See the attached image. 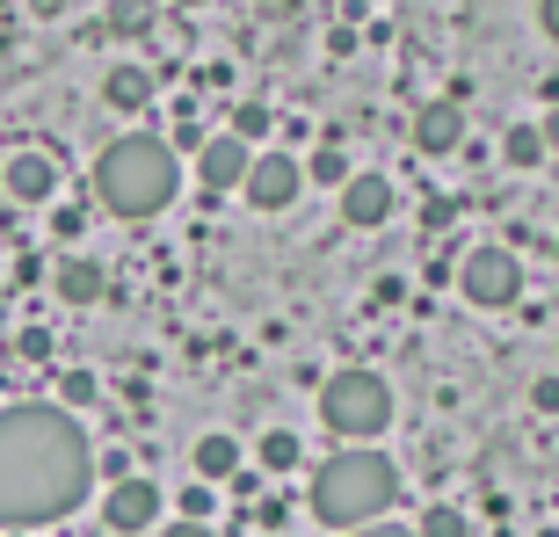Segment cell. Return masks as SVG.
Returning a JSON list of instances; mask_svg holds the SVG:
<instances>
[{
	"label": "cell",
	"mask_w": 559,
	"mask_h": 537,
	"mask_svg": "<svg viewBox=\"0 0 559 537\" xmlns=\"http://www.w3.org/2000/svg\"><path fill=\"white\" fill-rule=\"evenodd\" d=\"M95 457L59 399L0 407V530H37L87 501Z\"/></svg>",
	"instance_id": "6da1fadb"
},
{
	"label": "cell",
	"mask_w": 559,
	"mask_h": 537,
	"mask_svg": "<svg viewBox=\"0 0 559 537\" xmlns=\"http://www.w3.org/2000/svg\"><path fill=\"white\" fill-rule=\"evenodd\" d=\"M175 189H182V160L153 131H131V139L95 153V204L109 218H153V211L175 204Z\"/></svg>",
	"instance_id": "7a4b0ae2"
},
{
	"label": "cell",
	"mask_w": 559,
	"mask_h": 537,
	"mask_svg": "<svg viewBox=\"0 0 559 537\" xmlns=\"http://www.w3.org/2000/svg\"><path fill=\"white\" fill-rule=\"evenodd\" d=\"M400 501V465L378 457L371 443L364 451H334L328 465H312V516L328 530H371L385 523V509Z\"/></svg>",
	"instance_id": "3957f363"
},
{
	"label": "cell",
	"mask_w": 559,
	"mask_h": 537,
	"mask_svg": "<svg viewBox=\"0 0 559 537\" xmlns=\"http://www.w3.org/2000/svg\"><path fill=\"white\" fill-rule=\"evenodd\" d=\"M320 421H328V435L342 451H364L371 435L393 429V385L378 371H334L320 385Z\"/></svg>",
	"instance_id": "277c9868"
},
{
	"label": "cell",
	"mask_w": 559,
	"mask_h": 537,
	"mask_svg": "<svg viewBox=\"0 0 559 537\" xmlns=\"http://www.w3.org/2000/svg\"><path fill=\"white\" fill-rule=\"evenodd\" d=\"M457 290H465V306H516L523 290V262L509 248H473L465 254V268H457Z\"/></svg>",
	"instance_id": "5b68a950"
},
{
	"label": "cell",
	"mask_w": 559,
	"mask_h": 537,
	"mask_svg": "<svg viewBox=\"0 0 559 537\" xmlns=\"http://www.w3.org/2000/svg\"><path fill=\"white\" fill-rule=\"evenodd\" d=\"M254 211H290L298 196H306V167L290 160L284 145L276 153H254V167H248V189H240Z\"/></svg>",
	"instance_id": "8992f818"
},
{
	"label": "cell",
	"mask_w": 559,
	"mask_h": 537,
	"mask_svg": "<svg viewBox=\"0 0 559 537\" xmlns=\"http://www.w3.org/2000/svg\"><path fill=\"white\" fill-rule=\"evenodd\" d=\"M103 523L117 537H139L160 523V479H145V473H124V479H109V501H103Z\"/></svg>",
	"instance_id": "52a82bcc"
},
{
	"label": "cell",
	"mask_w": 559,
	"mask_h": 537,
	"mask_svg": "<svg viewBox=\"0 0 559 537\" xmlns=\"http://www.w3.org/2000/svg\"><path fill=\"white\" fill-rule=\"evenodd\" d=\"M248 167L254 145H240L233 131H211L204 153H197V182H204V196H226V189H248Z\"/></svg>",
	"instance_id": "ba28073f"
},
{
	"label": "cell",
	"mask_w": 559,
	"mask_h": 537,
	"mask_svg": "<svg viewBox=\"0 0 559 537\" xmlns=\"http://www.w3.org/2000/svg\"><path fill=\"white\" fill-rule=\"evenodd\" d=\"M393 211H400V189L385 182V175H349V182H342V226L378 232Z\"/></svg>",
	"instance_id": "9c48e42d"
},
{
	"label": "cell",
	"mask_w": 559,
	"mask_h": 537,
	"mask_svg": "<svg viewBox=\"0 0 559 537\" xmlns=\"http://www.w3.org/2000/svg\"><path fill=\"white\" fill-rule=\"evenodd\" d=\"M0 189H8L15 204H51V196H59V160H51V153H15V160L0 167Z\"/></svg>",
	"instance_id": "30bf717a"
},
{
	"label": "cell",
	"mask_w": 559,
	"mask_h": 537,
	"mask_svg": "<svg viewBox=\"0 0 559 537\" xmlns=\"http://www.w3.org/2000/svg\"><path fill=\"white\" fill-rule=\"evenodd\" d=\"M415 145L429 153V160H443V153H457L465 145V109L443 95V103H429V109H415Z\"/></svg>",
	"instance_id": "8fae6325"
},
{
	"label": "cell",
	"mask_w": 559,
	"mask_h": 537,
	"mask_svg": "<svg viewBox=\"0 0 559 537\" xmlns=\"http://www.w3.org/2000/svg\"><path fill=\"white\" fill-rule=\"evenodd\" d=\"M153 73L145 65H109L103 73V109H117V117H139V109H153Z\"/></svg>",
	"instance_id": "7c38bea8"
},
{
	"label": "cell",
	"mask_w": 559,
	"mask_h": 537,
	"mask_svg": "<svg viewBox=\"0 0 559 537\" xmlns=\"http://www.w3.org/2000/svg\"><path fill=\"white\" fill-rule=\"evenodd\" d=\"M51 290H59L66 306H95L109 290V276H103V262H87V254H66L59 268H51Z\"/></svg>",
	"instance_id": "4fadbf2b"
},
{
	"label": "cell",
	"mask_w": 559,
	"mask_h": 537,
	"mask_svg": "<svg viewBox=\"0 0 559 537\" xmlns=\"http://www.w3.org/2000/svg\"><path fill=\"white\" fill-rule=\"evenodd\" d=\"M189 465H197V479H204V487H226V479H240V443H233L226 429H211V435H197Z\"/></svg>",
	"instance_id": "5bb4252c"
},
{
	"label": "cell",
	"mask_w": 559,
	"mask_h": 537,
	"mask_svg": "<svg viewBox=\"0 0 559 537\" xmlns=\"http://www.w3.org/2000/svg\"><path fill=\"white\" fill-rule=\"evenodd\" d=\"M298 167H306V182H312V189H334V196H342V182L356 175V167H349V153H342V131H320L312 160H298Z\"/></svg>",
	"instance_id": "9a60e30c"
},
{
	"label": "cell",
	"mask_w": 559,
	"mask_h": 537,
	"mask_svg": "<svg viewBox=\"0 0 559 537\" xmlns=\"http://www.w3.org/2000/svg\"><path fill=\"white\" fill-rule=\"evenodd\" d=\"M298 457H306V451H298V435H290V429H262V443H254V465H262L270 479L298 473Z\"/></svg>",
	"instance_id": "2e32d148"
},
{
	"label": "cell",
	"mask_w": 559,
	"mask_h": 537,
	"mask_svg": "<svg viewBox=\"0 0 559 537\" xmlns=\"http://www.w3.org/2000/svg\"><path fill=\"white\" fill-rule=\"evenodd\" d=\"M501 160H509V167H538L545 160L538 124H509V131H501Z\"/></svg>",
	"instance_id": "e0dca14e"
},
{
	"label": "cell",
	"mask_w": 559,
	"mask_h": 537,
	"mask_svg": "<svg viewBox=\"0 0 559 537\" xmlns=\"http://www.w3.org/2000/svg\"><path fill=\"white\" fill-rule=\"evenodd\" d=\"M153 29V0H109V37H145Z\"/></svg>",
	"instance_id": "ac0fdd59"
},
{
	"label": "cell",
	"mask_w": 559,
	"mask_h": 537,
	"mask_svg": "<svg viewBox=\"0 0 559 537\" xmlns=\"http://www.w3.org/2000/svg\"><path fill=\"white\" fill-rule=\"evenodd\" d=\"M226 131H233L240 145H254L262 131H276V109H270V103H240V109L226 117Z\"/></svg>",
	"instance_id": "d6986e66"
},
{
	"label": "cell",
	"mask_w": 559,
	"mask_h": 537,
	"mask_svg": "<svg viewBox=\"0 0 559 537\" xmlns=\"http://www.w3.org/2000/svg\"><path fill=\"white\" fill-rule=\"evenodd\" d=\"M415 537H473V530H465V516H457L451 501H436V509H421Z\"/></svg>",
	"instance_id": "ffe728a7"
},
{
	"label": "cell",
	"mask_w": 559,
	"mask_h": 537,
	"mask_svg": "<svg viewBox=\"0 0 559 537\" xmlns=\"http://www.w3.org/2000/svg\"><path fill=\"white\" fill-rule=\"evenodd\" d=\"M87 399H95V371H66L59 378V407L73 414V407H87Z\"/></svg>",
	"instance_id": "44dd1931"
},
{
	"label": "cell",
	"mask_w": 559,
	"mask_h": 537,
	"mask_svg": "<svg viewBox=\"0 0 559 537\" xmlns=\"http://www.w3.org/2000/svg\"><path fill=\"white\" fill-rule=\"evenodd\" d=\"M211 501H218V487H204V479H197V487H182V523H204Z\"/></svg>",
	"instance_id": "7402d4cb"
},
{
	"label": "cell",
	"mask_w": 559,
	"mask_h": 537,
	"mask_svg": "<svg viewBox=\"0 0 559 537\" xmlns=\"http://www.w3.org/2000/svg\"><path fill=\"white\" fill-rule=\"evenodd\" d=\"M531 407H538V414H559V378H552V371L531 385Z\"/></svg>",
	"instance_id": "603a6c76"
},
{
	"label": "cell",
	"mask_w": 559,
	"mask_h": 537,
	"mask_svg": "<svg viewBox=\"0 0 559 537\" xmlns=\"http://www.w3.org/2000/svg\"><path fill=\"white\" fill-rule=\"evenodd\" d=\"M538 29H545V37L559 44V0H538Z\"/></svg>",
	"instance_id": "cb8c5ba5"
},
{
	"label": "cell",
	"mask_w": 559,
	"mask_h": 537,
	"mask_svg": "<svg viewBox=\"0 0 559 537\" xmlns=\"http://www.w3.org/2000/svg\"><path fill=\"white\" fill-rule=\"evenodd\" d=\"M349 537H415V523H371V530H349Z\"/></svg>",
	"instance_id": "d4e9b609"
},
{
	"label": "cell",
	"mask_w": 559,
	"mask_h": 537,
	"mask_svg": "<svg viewBox=\"0 0 559 537\" xmlns=\"http://www.w3.org/2000/svg\"><path fill=\"white\" fill-rule=\"evenodd\" d=\"M538 139H545V153H559V109H545V124H538Z\"/></svg>",
	"instance_id": "484cf974"
},
{
	"label": "cell",
	"mask_w": 559,
	"mask_h": 537,
	"mask_svg": "<svg viewBox=\"0 0 559 537\" xmlns=\"http://www.w3.org/2000/svg\"><path fill=\"white\" fill-rule=\"evenodd\" d=\"M167 537H218L211 523H167Z\"/></svg>",
	"instance_id": "4316f807"
},
{
	"label": "cell",
	"mask_w": 559,
	"mask_h": 537,
	"mask_svg": "<svg viewBox=\"0 0 559 537\" xmlns=\"http://www.w3.org/2000/svg\"><path fill=\"white\" fill-rule=\"evenodd\" d=\"M538 95H545V109H559V73H545V81H538Z\"/></svg>",
	"instance_id": "83f0119b"
},
{
	"label": "cell",
	"mask_w": 559,
	"mask_h": 537,
	"mask_svg": "<svg viewBox=\"0 0 559 537\" xmlns=\"http://www.w3.org/2000/svg\"><path fill=\"white\" fill-rule=\"evenodd\" d=\"M538 537H559V523H545V530H538Z\"/></svg>",
	"instance_id": "f1b7e54d"
}]
</instances>
